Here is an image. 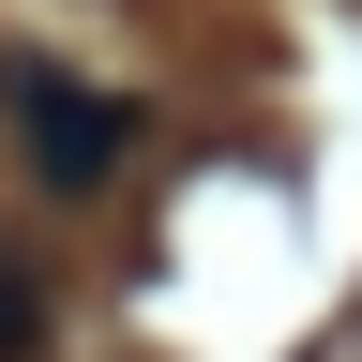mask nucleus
<instances>
[{"mask_svg":"<svg viewBox=\"0 0 362 362\" xmlns=\"http://www.w3.org/2000/svg\"><path fill=\"white\" fill-rule=\"evenodd\" d=\"M0 106H16L30 181H61V197H90V181L136 151V106H121V90H90V76H61V61H0Z\"/></svg>","mask_w":362,"mask_h":362,"instance_id":"f257e3e1","label":"nucleus"},{"mask_svg":"<svg viewBox=\"0 0 362 362\" xmlns=\"http://www.w3.org/2000/svg\"><path fill=\"white\" fill-rule=\"evenodd\" d=\"M30 332H45V287H30V257H0V362H30Z\"/></svg>","mask_w":362,"mask_h":362,"instance_id":"f03ea898","label":"nucleus"}]
</instances>
